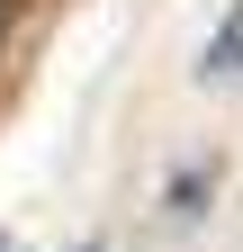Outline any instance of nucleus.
<instances>
[{
  "instance_id": "obj_1",
  "label": "nucleus",
  "mask_w": 243,
  "mask_h": 252,
  "mask_svg": "<svg viewBox=\"0 0 243 252\" xmlns=\"http://www.w3.org/2000/svg\"><path fill=\"white\" fill-rule=\"evenodd\" d=\"M207 72H216V81H234V72H243V0L225 9L216 36H207Z\"/></svg>"
},
{
  "instance_id": "obj_2",
  "label": "nucleus",
  "mask_w": 243,
  "mask_h": 252,
  "mask_svg": "<svg viewBox=\"0 0 243 252\" xmlns=\"http://www.w3.org/2000/svg\"><path fill=\"white\" fill-rule=\"evenodd\" d=\"M9 9H18V0H0V45H9Z\"/></svg>"
},
{
  "instance_id": "obj_3",
  "label": "nucleus",
  "mask_w": 243,
  "mask_h": 252,
  "mask_svg": "<svg viewBox=\"0 0 243 252\" xmlns=\"http://www.w3.org/2000/svg\"><path fill=\"white\" fill-rule=\"evenodd\" d=\"M0 252H18V243H9V234H0Z\"/></svg>"
},
{
  "instance_id": "obj_4",
  "label": "nucleus",
  "mask_w": 243,
  "mask_h": 252,
  "mask_svg": "<svg viewBox=\"0 0 243 252\" xmlns=\"http://www.w3.org/2000/svg\"><path fill=\"white\" fill-rule=\"evenodd\" d=\"M81 252H108V243H81Z\"/></svg>"
}]
</instances>
